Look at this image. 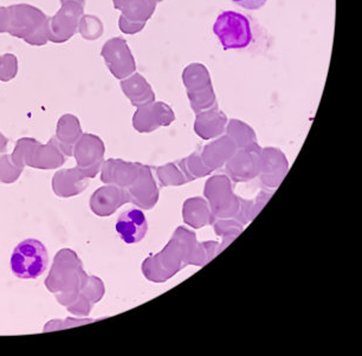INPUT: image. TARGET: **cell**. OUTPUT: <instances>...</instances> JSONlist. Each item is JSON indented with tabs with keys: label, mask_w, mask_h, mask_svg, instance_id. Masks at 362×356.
<instances>
[{
	"label": "cell",
	"mask_w": 362,
	"mask_h": 356,
	"mask_svg": "<svg viewBox=\"0 0 362 356\" xmlns=\"http://www.w3.org/2000/svg\"><path fill=\"white\" fill-rule=\"evenodd\" d=\"M115 230L124 243L136 244L147 235L148 222L141 210L131 208L119 215L116 220Z\"/></svg>",
	"instance_id": "8"
},
{
	"label": "cell",
	"mask_w": 362,
	"mask_h": 356,
	"mask_svg": "<svg viewBox=\"0 0 362 356\" xmlns=\"http://www.w3.org/2000/svg\"><path fill=\"white\" fill-rule=\"evenodd\" d=\"M156 0H128L124 5V15L132 22L147 23L156 10Z\"/></svg>",
	"instance_id": "17"
},
{
	"label": "cell",
	"mask_w": 362,
	"mask_h": 356,
	"mask_svg": "<svg viewBox=\"0 0 362 356\" xmlns=\"http://www.w3.org/2000/svg\"><path fill=\"white\" fill-rule=\"evenodd\" d=\"M262 148L257 142L235 150L233 157L226 162L228 178L235 182L252 180L261 171Z\"/></svg>",
	"instance_id": "5"
},
{
	"label": "cell",
	"mask_w": 362,
	"mask_h": 356,
	"mask_svg": "<svg viewBox=\"0 0 362 356\" xmlns=\"http://www.w3.org/2000/svg\"><path fill=\"white\" fill-rule=\"evenodd\" d=\"M217 242H205V243H197L196 249L193 251L192 259L189 264L197 266H204L210 262L219 254Z\"/></svg>",
	"instance_id": "23"
},
{
	"label": "cell",
	"mask_w": 362,
	"mask_h": 356,
	"mask_svg": "<svg viewBox=\"0 0 362 356\" xmlns=\"http://www.w3.org/2000/svg\"><path fill=\"white\" fill-rule=\"evenodd\" d=\"M108 57H110L116 76L126 77L134 71V59L122 40H115L109 44Z\"/></svg>",
	"instance_id": "13"
},
{
	"label": "cell",
	"mask_w": 362,
	"mask_h": 356,
	"mask_svg": "<svg viewBox=\"0 0 362 356\" xmlns=\"http://www.w3.org/2000/svg\"><path fill=\"white\" fill-rule=\"evenodd\" d=\"M214 231H216L218 236L223 237V243H221V247L219 249V252H221L225 247H228L242 233L243 225L238 220L219 219L217 222H214Z\"/></svg>",
	"instance_id": "20"
},
{
	"label": "cell",
	"mask_w": 362,
	"mask_h": 356,
	"mask_svg": "<svg viewBox=\"0 0 362 356\" xmlns=\"http://www.w3.org/2000/svg\"><path fill=\"white\" fill-rule=\"evenodd\" d=\"M226 124L228 117L216 105L211 109L197 114L194 131L204 140H211L224 134Z\"/></svg>",
	"instance_id": "9"
},
{
	"label": "cell",
	"mask_w": 362,
	"mask_h": 356,
	"mask_svg": "<svg viewBox=\"0 0 362 356\" xmlns=\"http://www.w3.org/2000/svg\"><path fill=\"white\" fill-rule=\"evenodd\" d=\"M179 167L189 182H193L197 178L206 177L212 172L206 165L204 164L203 159L197 153H193L191 157L181 160Z\"/></svg>",
	"instance_id": "19"
},
{
	"label": "cell",
	"mask_w": 362,
	"mask_h": 356,
	"mask_svg": "<svg viewBox=\"0 0 362 356\" xmlns=\"http://www.w3.org/2000/svg\"><path fill=\"white\" fill-rule=\"evenodd\" d=\"M156 174L163 186H180L189 182L177 164L165 165L163 167L156 168Z\"/></svg>",
	"instance_id": "22"
},
{
	"label": "cell",
	"mask_w": 362,
	"mask_h": 356,
	"mask_svg": "<svg viewBox=\"0 0 362 356\" xmlns=\"http://www.w3.org/2000/svg\"><path fill=\"white\" fill-rule=\"evenodd\" d=\"M156 3H163V0H156Z\"/></svg>",
	"instance_id": "26"
},
{
	"label": "cell",
	"mask_w": 362,
	"mask_h": 356,
	"mask_svg": "<svg viewBox=\"0 0 362 356\" xmlns=\"http://www.w3.org/2000/svg\"><path fill=\"white\" fill-rule=\"evenodd\" d=\"M205 196L209 199L212 220L235 218L239 211V198L233 194L230 178L217 175L205 185Z\"/></svg>",
	"instance_id": "4"
},
{
	"label": "cell",
	"mask_w": 362,
	"mask_h": 356,
	"mask_svg": "<svg viewBox=\"0 0 362 356\" xmlns=\"http://www.w3.org/2000/svg\"><path fill=\"white\" fill-rule=\"evenodd\" d=\"M133 192V199L139 206L144 208H152L159 199V192L156 189V182L153 179L152 173L147 166H142L140 177L135 182L134 189H131Z\"/></svg>",
	"instance_id": "11"
},
{
	"label": "cell",
	"mask_w": 362,
	"mask_h": 356,
	"mask_svg": "<svg viewBox=\"0 0 362 356\" xmlns=\"http://www.w3.org/2000/svg\"><path fill=\"white\" fill-rule=\"evenodd\" d=\"M191 107L194 113H202L209 110L217 105V97L214 93V85L203 90L189 91L187 93Z\"/></svg>",
	"instance_id": "21"
},
{
	"label": "cell",
	"mask_w": 362,
	"mask_h": 356,
	"mask_svg": "<svg viewBox=\"0 0 362 356\" xmlns=\"http://www.w3.org/2000/svg\"><path fill=\"white\" fill-rule=\"evenodd\" d=\"M124 85H126L128 97L131 98L135 106L141 107L156 101V95H154L153 88L142 75L136 73L132 77L131 80L127 81Z\"/></svg>",
	"instance_id": "15"
},
{
	"label": "cell",
	"mask_w": 362,
	"mask_h": 356,
	"mask_svg": "<svg viewBox=\"0 0 362 356\" xmlns=\"http://www.w3.org/2000/svg\"><path fill=\"white\" fill-rule=\"evenodd\" d=\"M175 115L165 102L153 101L139 108L135 113L134 126L140 133H151L160 127L173 124Z\"/></svg>",
	"instance_id": "6"
},
{
	"label": "cell",
	"mask_w": 362,
	"mask_h": 356,
	"mask_svg": "<svg viewBox=\"0 0 362 356\" xmlns=\"http://www.w3.org/2000/svg\"><path fill=\"white\" fill-rule=\"evenodd\" d=\"M289 165L286 158L279 149H262L261 153V182L265 187L275 189L286 177Z\"/></svg>",
	"instance_id": "7"
},
{
	"label": "cell",
	"mask_w": 362,
	"mask_h": 356,
	"mask_svg": "<svg viewBox=\"0 0 362 356\" xmlns=\"http://www.w3.org/2000/svg\"><path fill=\"white\" fill-rule=\"evenodd\" d=\"M196 245L194 233L184 227H177L166 247L160 254L146 259L142 266L146 278L156 283L170 280L189 264Z\"/></svg>",
	"instance_id": "1"
},
{
	"label": "cell",
	"mask_w": 362,
	"mask_h": 356,
	"mask_svg": "<svg viewBox=\"0 0 362 356\" xmlns=\"http://www.w3.org/2000/svg\"><path fill=\"white\" fill-rule=\"evenodd\" d=\"M270 196L272 193L261 192L255 200H243L239 198V211L235 219L238 218V222L242 225L250 222L259 213L265 203H268Z\"/></svg>",
	"instance_id": "18"
},
{
	"label": "cell",
	"mask_w": 362,
	"mask_h": 356,
	"mask_svg": "<svg viewBox=\"0 0 362 356\" xmlns=\"http://www.w3.org/2000/svg\"><path fill=\"white\" fill-rule=\"evenodd\" d=\"M235 150L237 146L235 142L228 135H225L205 146L200 157L203 159L204 164L214 172L217 168L223 167L233 157Z\"/></svg>",
	"instance_id": "10"
},
{
	"label": "cell",
	"mask_w": 362,
	"mask_h": 356,
	"mask_svg": "<svg viewBox=\"0 0 362 356\" xmlns=\"http://www.w3.org/2000/svg\"><path fill=\"white\" fill-rule=\"evenodd\" d=\"M182 217L185 224L194 229H203L214 222L210 205L203 198H191L186 200L182 210Z\"/></svg>",
	"instance_id": "12"
},
{
	"label": "cell",
	"mask_w": 362,
	"mask_h": 356,
	"mask_svg": "<svg viewBox=\"0 0 362 356\" xmlns=\"http://www.w3.org/2000/svg\"><path fill=\"white\" fill-rule=\"evenodd\" d=\"M10 264L16 277L22 280L38 278L45 273L49 266L47 247L40 240H24L16 247Z\"/></svg>",
	"instance_id": "3"
},
{
	"label": "cell",
	"mask_w": 362,
	"mask_h": 356,
	"mask_svg": "<svg viewBox=\"0 0 362 356\" xmlns=\"http://www.w3.org/2000/svg\"><path fill=\"white\" fill-rule=\"evenodd\" d=\"M122 19H124L122 30H124L128 33L140 32L146 25V23L132 22V20H127V18Z\"/></svg>",
	"instance_id": "25"
},
{
	"label": "cell",
	"mask_w": 362,
	"mask_h": 356,
	"mask_svg": "<svg viewBox=\"0 0 362 356\" xmlns=\"http://www.w3.org/2000/svg\"><path fill=\"white\" fill-rule=\"evenodd\" d=\"M225 131L228 138L235 142L237 148H244L257 142V136L254 129L243 121L232 119L226 124Z\"/></svg>",
	"instance_id": "16"
},
{
	"label": "cell",
	"mask_w": 362,
	"mask_h": 356,
	"mask_svg": "<svg viewBox=\"0 0 362 356\" xmlns=\"http://www.w3.org/2000/svg\"><path fill=\"white\" fill-rule=\"evenodd\" d=\"M214 33L224 50L247 49L254 38L249 18L235 11L221 12L214 22Z\"/></svg>",
	"instance_id": "2"
},
{
	"label": "cell",
	"mask_w": 362,
	"mask_h": 356,
	"mask_svg": "<svg viewBox=\"0 0 362 356\" xmlns=\"http://www.w3.org/2000/svg\"><path fill=\"white\" fill-rule=\"evenodd\" d=\"M182 82L187 93L212 87L210 71L202 63H191L186 66L182 71Z\"/></svg>",
	"instance_id": "14"
},
{
	"label": "cell",
	"mask_w": 362,
	"mask_h": 356,
	"mask_svg": "<svg viewBox=\"0 0 362 356\" xmlns=\"http://www.w3.org/2000/svg\"><path fill=\"white\" fill-rule=\"evenodd\" d=\"M231 1L233 4L238 5L239 8L250 10V11L259 10L268 3V0H231Z\"/></svg>",
	"instance_id": "24"
}]
</instances>
